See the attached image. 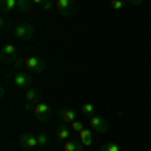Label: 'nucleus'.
I'll use <instances>...</instances> for the list:
<instances>
[{
  "label": "nucleus",
  "instance_id": "16",
  "mask_svg": "<svg viewBox=\"0 0 151 151\" xmlns=\"http://www.w3.org/2000/svg\"><path fill=\"white\" fill-rule=\"evenodd\" d=\"M79 111H81L83 115L91 117V115H95V105H93V103H89V101H87V103H83L81 107H79Z\"/></svg>",
  "mask_w": 151,
  "mask_h": 151
},
{
  "label": "nucleus",
  "instance_id": "3",
  "mask_svg": "<svg viewBox=\"0 0 151 151\" xmlns=\"http://www.w3.org/2000/svg\"><path fill=\"white\" fill-rule=\"evenodd\" d=\"M12 85L20 91H26L28 87H32V73L28 70H16L12 73Z\"/></svg>",
  "mask_w": 151,
  "mask_h": 151
},
{
  "label": "nucleus",
  "instance_id": "7",
  "mask_svg": "<svg viewBox=\"0 0 151 151\" xmlns=\"http://www.w3.org/2000/svg\"><path fill=\"white\" fill-rule=\"evenodd\" d=\"M18 145L22 147L24 151H32L38 147V139H36V133H22L20 137H18Z\"/></svg>",
  "mask_w": 151,
  "mask_h": 151
},
{
  "label": "nucleus",
  "instance_id": "4",
  "mask_svg": "<svg viewBox=\"0 0 151 151\" xmlns=\"http://www.w3.org/2000/svg\"><path fill=\"white\" fill-rule=\"evenodd\" d=\"M22 67H24V70H28L32 75H40L45 70V67H47V63H45L42 57H26Z\"/></svg>",
  "mask_w": 151,
  "mask_h": 151
},
{
  "label": "nucleus",
  "instance_id": "6",
  "mask_svg": "<svg viewBox=\"0 0 151 151\" xmlns=\"http://www.w3.org/2000/svg\"><path fill=\"white\" fill-rule=\"evenodd\" d=\"M89 127L93 129L95 133H101V135H103V133L109 131V121H107L105 117H101V115L95 113V115L89 117Z\"/></svg>",
  "mask_w": 151,
  "mask_h": 151
},
{
  "label": "nucleus",
  "instance_id": "8",
  "mask_svg": "<svg viewBox=\"0 0 151 151\" xmlns=\"http://www.w3.org/2000/svg\"><path fill=\"white\" fill-rule=\"evenodd\" d=\"M55 10L63 16H73L75 12V0H55Z\"/></svg>",
  "mask_w": 151,
  "mask_h": 151
},
{
  "label": "nucleus",
  "instance_id": "11",
  "mask_svg": "<svg viewBox=\"0 0 151 151\" xmlns=\"http://www.w3.org/2000/svg\"><path fill=\"white\" fill-rule=\"evenodd\" d=\"M93 133H95V131L91 127H85V129H81V131L77 133V139L81 141L85 147H89V145L93 143Z\"/></svg>",
  "mask_w": 151,
  "mask_h": 151
},
{
  "label": "nucleus",
  "instance_id": "5",
  "mask_svg": "<svg viewBox=\"0 0 151 151\" xmlns=\"http://www.w3.org/2000/svg\"><path fill=\"white\" fill-rule=\"evenodd\" d=\"M32 113H35V119L38 123H48L50 117H52V109H50L48 103H36L35 109H32Z\"/></svg>",
  "mask_w": 151,
  "mask_h": 151
},
{
  "label": "nucleus",
  "instance_id": "19",
  "mask_svg": "<svg viewBox=\"0 0 151 151\" xmlns=\"http://www.w3.org/2000/svg\"><path fill=\"white\" fill-rule=\"evenodd\" d=\"M69 127L73 129V133H75V135H77V133H79V131H81V129H85V127H87V125H85V123H83V121H79V119H75V121H73V123H70Z\"/></svg>",
  "mask_w": 151,
  "mask_h": 151
},
{
  "label": "nucleus",
  "instance_id": "10",
  "mask_svg": "<svg viewBox=\"0 0 151 151\" xmlns=\"http://www.w3.org/2000/svg\"><path fill=\"white\" fill-rule=\"evenodd\" d=\"M75 119H77V109H73V107H65V109H60V123L70 125Z\"/></svg>",
  "mask_w": 151,
  "mask_h": 151
},
{
  "label": "nucleus",
  "instance_id": "20",
  "mask_svg": "<svg viewBox=\"0 0 151 151\" xmlns=\"http://www.w3.org/2000/svg\"><path fill=\"white\" fill-rule=\"evenodd\" d=\"M32 8V4H30V0H18V10L20 12H26Z\"/></svg>",
  "mask_w": 151,
  "mask_h": 151
},
{
  "label": "nucleus",
  "instance_id": "18",
  "mask_svg": "<svg viewBox=\"0 0 151 151\" xmlns=\"http://www.w3.org/2000/svg\"><path fill=\"white\" fill-rule=\"evenodd\" d=\"M101 151H123L121 149V145L119 143H113V141H107L103 147H101Z\"/></svg>",
  "mask_w": 151,
  "mask_h": 151
},
{
  "label": "nucleus",
  "instance_id": "1",
  "mask_svg": "<svg viewBox=\"0 0 151 151\" xmlns=\"http://www.w3.org/2000/svg\"><path fill=\"white\" fill-rule=\"evenodd\" d=\"M0 58H2V63L12 65L14 69H18V67L24 65V58L18 57V48H16V45H12V42L2 45V48H0Z\"/></svg>",
  "mask_w": 151,
  "mask_h": 151
},
{
  "label": "nucleus",
  "instance_id": "2",
  "mask_svg": "<svg viewBox=\"0 0 151 151\" xmlns=\"http://www.w3.org/2000/svg\"><path fill=\"white\" fill-rule=\"evenodd\" d=\"M12 36L16 38V40H20V42H26V40H30L32 36H35V26L30 22H18L12 26Z\"/></svg>",
  "mask_w": 151,
  "mask_h": 151
},
{
  "label": "nucleus",
  "instance_id": "21",
  "mask_svg": "<svg viewBox=\"0 0 151 151\" xmlns=\"http://www.w3.org/2000/svg\"><path fill=\"white\" fill-rule=\"evenodd\" d=\"M127 2H131V4H135V6H137V4H143L145 0H127Z\"/></svg>",
  "mask_w": 151,
  "mask_h": 151
},
{
  "label": "nucleus",
  "instance_id": "14",
  "mask_svg": "<svg viewBox=\"0 0 151 151\" xmlns=\"http://www.w3.org/2000/svg\"><path fill=\"white\" fill-rule=\"evenodd\" d=\"M2 10L4 12L18 10V0H2Z\"/></svg>",
  "mask_w": 151,
  "mask_h": 151
},
{
  "label": "nucleus",
  "instance_id": "13",
  "mask_svg": "<svg viewBox=\"0 0 151 151\" xmlns=\"http://www.w3.org/2000/svg\"><path fill=\"white\" fill-rule=\"evenodd\" d=\"M70 135H73V129H70L69 125H65V123L57 129V137H58V141H63V143H65V141H69Z\"/></svg>",
  "mask_w": 151,
  "mask_h": 151
},
{
  "label": "nucleus",
  "instance_id": "15",
  "mask_svg": "<svg viewBox=\"0 0 151 151\" xmlns=\"http://www.w3.org/2000/svg\"><path fill=\"white\" fill-rule=\"evenodd\" d=\"M36 139H38V147H48L50 145V137H48L45 131H38L36 133Z\"/></svg>",
  "mask_w": 151,
  "mask_h": 151
},
{
  "label": "nucleus",
  "instance_id": "12",
  "mask_svg": "<svg viewBox=\"0 0 151 151\" xmlns=\"http://www.w3.org/2000/svg\"><path fill=\"white\" fill-rule=\"evenodd\" d=\"M85 145H83L79 139H69L63 143V151H83Z\"/></svg>",
  "mask_w": 151,
  "mask_h": 151
},
{
  "label": "nucleus",
  "instance_id": "9",
  "mask_svg": "<svg viewBox=\"0 0 151 151\" xmlns=\"http://www.w3.org/2000/svg\"><path fill=\"white\" fill-rule=\"evenodd\" d=\"M38 95H40V91L36 89L35 85L26 89V93H24V105H26V109H35L36 101H38Z\"/></svg>",
  "mask_w": 151,
  "mask_h": 151
},
{
  "label": "nucleus",
  "instance_id": "17",
  "mask_svg": "<svg viewBox=\"0 0 151 151\" xmlns=\"http://www.w3.org/2000/svg\"><path fill=\"white\" fill-rule=\"evenodd\" d=\"M125 4H127V0H109V6H111V10H113V12L123 10Z\"/></svg>",
  "mask_w": 151,
  "mask_h": 151
}]
</instances>
